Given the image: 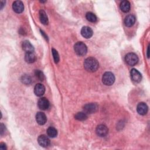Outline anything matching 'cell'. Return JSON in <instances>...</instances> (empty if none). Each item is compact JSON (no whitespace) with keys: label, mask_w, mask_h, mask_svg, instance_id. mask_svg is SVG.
<instances>
[{"label":"cell","mask_w":150,"mask_h":150,"mask_svg":"<svg viewBox=\"0 0 150 150\" xmlns=\"http://www.w3.org/2000/svg\"><path fill=\"white\" fill-rule=\"evenodd\" d=\"M98 109V105L96 103H88L86 104L84 107L83 110L86 113L91 114L95 112Z\"/></svg>","instance_id":"5"},{"label":"cell","mask_w":150,"mask_h":150,"mask_svg":"<svg viewBox=\"0 0 150 150\" xmlns=\"http://www.w3.org/2000/svg\"><path fill=\"white\" fill-rule=\"evenodd\" d=\"M74 117L79 121H84L87 118V115L85 112H78L75 115Z\"/></svg>","instance_id":"21"},{"label":"cell","mask_w":150,"mask_h":150,"mask_svg":"<svg viewBox=\"0 0 150 150\" xmlns=\"http://www.w3.org/2000/svg\"><path fill=\"white\" fill-rule=\"evenodd\" d=\"M45 92V86L40 84L38 83L36 84L34 88V93L38 96H42L44 94Z\"/></svg>","instance_id":"13"},{"label":"cell","mask_w":150,"mask_h":150,"mask_svg":"<svg viewBox=\"0 0 150 150\" xmlns=\"http://www.w3.org/2000/svg\"><path fill=\"white\" fill-rule=\"evenodd\" d=\"M135 17L133 15H127L124 20L125 25L127 27H131L135 23Z\"/></svg>","instance_id":"15"},{"label":"cell","mask_w":150,"mask_h":150,"mask_svg":"<svg viewBox=\"0 0 150 150\" xmlns=\"http://www.w3.org/2000/svg\"><path fill=\"white\" fill-rule=\"evenodd\" d=\"M25 60L28 63H33L36 60V56L33 52H26L25 56Z\"/></svg>","instance_id":"18"},{"label":"cell","mask_w":150,"mask_h":150,"mask_svg":"<svg viewBox=\"0 0 150 150\" xmlns=\"http://www.w3.org/2000/svg\"><path fill=\"white\" fill-rule=\"evenodd\" d=\"M47 134L49 137L54 138L56 137L57 134V131L56 129L53 127H50L47 129Z\"/></svg>","instance_id":"20"},{"label":"cell","mask_w":150,"mask_h":150,"mask_svg":"<svg viewBox=\"0 0 150 150\" xmlns=\"http://www.w3.org/2000/svg\"><path fill=\"white\" fill-rule=\"evenodd\" d=\"M4 128H5V126L3 124H1V127H0V128H1V134L2 135L3 132L5 131V129H4Z\"/></svg>","instance_id":"27"},{"label":"cell","mask_w":150,"mask_h":150,"mask_svg":"<svg viewBox=\"0 0 150 150\" xmlns=\"http://www.w3.org/2000/svg\"><path fill=\"white\" fill-rule=\"evenodd\" d=\"M22 81L25 84H29L31 82V79L29 76H23L22 77Z\"/></svg>","instance_id":"25"},{"label":"cell","mask_w":150,"mask_h":150,"mask_svg":"<svg viewBox=\"0 0 150 150\" xmlns=\"http://www.w3.org/2000/svg\"><path fill=\"white\" fill-rule=\"evenodd\" d=\"M130 75H131V80L135 82V83H139L141 81L142 79V75L139 73L138 70H137L135 69H131L130 71Z\"/></svg>","instance_id":"6"},{"label":"cell","mask_w":150,"mask_h":150,"mask_svg":"<svg viewBox=\"0 0 150 150\" xmlns=\"http://www.w3.org/2000/svg\"><path fill=\"white\" fill-rule=\"evenodd\" d=\"M96 132L97 135L100 137H105L108 132V129L105 125L100 124L97 127Z\"/></svg>","instance_id":"7"},{"label":"cell","mask_w":150,"mask_h":150,"mask_svg":"<svg viewBox=\"0 0 150 150\" xmlns=\"http://www.w3.org/2000/svg\"><path fill=\"white\" fill-rule=\"evenodd\" d=\"M52 55H53L54 62L56 63H57L59 61V55L57 50H55L54 49H52Z\"/></svg>","instance_id":"23"},{"label":"cell","mask_w":150,"mask_h":150,"mask_svg":"<svg viewBox=\"0 0 150 150\" xmlns=\"http://www.w3.org/2000/svg\"><path fill=\"white\" fill-rule=\"evenodd\" d=\"M99 67L98 61L94 57H87L84 62V69L89 72L96 71Z\"/></svg>","instance_id":"1"},{"label":"cell","mask_w":150,"mask_h":150,"mask_svg":"<svg viewBox=\"0 0 150 150\" xmlns=\"http://www.w3.org/2000/svg\"><path fill=\"white\" fill-rule=\"evenodd\" d=\"M115 81V77L112 73L110 71H107L104 73L102 77L103 83L106 86L112 85Z\"/></svg>","instance_id":"3"},{"label":"cell","mask_w":150,"mask_h":150,"mask_svg":"<svg viewBox=\"0 0 150 150\" xmlns=\"http://www.w3.org/2000/svg\"><path fill=\"white\" fill-rule=\"evenodd\" d=\"M39 19L42 23L43 25H47L48 23V18L46 12L43 10L39 11Z\"/></svg>","instance_id":"19"},{"label":"cell","mask_w":150,"mask_h":150,"mask_svg":"<svg viewBox=\"0 0 150 150\" xmlns=\"http://www.w3.org/2000/svg\"><path fill=\"white\" fill-rule=\"evenodd\" d=\"M120 9L124 12H128L130 10V3L128 1H122L120 5Z\"/></svg>","instance_id":"16"},{"label":"cell","mask_w":150,"mask_h":150,"mask_svg":"<svg viewBox=\"0 0 150 150\" xmlns=\"http://www.w3.org/2000/svg\"><path fill=\"white\" fill-rule=\"evenodd\" d=\"M22 48L26 52H33L34 50L33 46L28 40H25L23 42Z\"/></svg>","instance_id":"17"},{"label":"cell","mask_w":150,"mask_h":150,"mask_svg":"<svg viewBox=\"0 0 150 150\" xmlns=\"http://www.w3.org/2000/svg\"><path fill=\"white\" fill-rule=\"evenodd\" d=\"M81 34L84 38L86 39H88L93 36V30L90 27L84 26L82 28L81 30Z\"/></svg>","instance_id":"12"},{"label":"cell","mask_w":150,"mask_h":150,"mask_svg":"<svg viewBox=\"0 0 150 150\" xmlns=\"http://www.w3.org/2000/svg\"><path fill=\"white\" fill-rule=\"evenodd\" d=\"M38 142L39 144L42 147H47L50 145V139L45 135H40L38 138Z\"/></svg>","instance_id":"8"},{"label":"cell","mask_w":150,"mask_h":150,"mask_svg":"<svg viewBox=\"0 0 150 150\" xmlns=\"http://www.w3.org/2000/svg\"><path fill=\"white\" fill-rule=\"evenodd\" d=\"M12 8L16 13H21L24 9V5L22 2L20 1H15L12 5Z\"/></svg>","instance_id":"10"},{"label":"cell","mask_w":150,"mask_h":150,"mask_svg":"<svg viewBox=\"0 0 150 150\" xmlns=\"http://www.w3.org/2000/svg\"><path fill=\"white\" fill-rule=\"evenodd\" d=\"M137 110L139 114L144 115L147 113L148 108L147 105L145 103L141 102L138 104L137 107Z\"/></svg>","instance_id":"11"},{"label":"cell","mask_w":150,"mask_h":150,"mask_svg":"<svg viewBox=\"0 0 150 150\" xmlns=\"http://www.w3.org/2000/svg\"><path fill=\"white\" fill-rule=\"evenodd\" d=\"M74 50L76 53L79 56H83L87 51V46L82 42H77L74 46Z\"/></svg>","instance_id":"2"},{"label":"cell","mask_w":150,"mask_h":150,"mask_svg":"<svg viewBox=\"0 0 150 150\" xmlns=\"http://www.w3.org/2000/svg\"><path fill=\"white\" fill-rule=\"evenodd\" d=\"M36 120L39 125H43L46 122V116L43 112H38L36 115Z\"/></svg>","instance_id":"14"},{"label":"cell","mask_w":150,"mask_h":150,"mask_svg":"<svg viewBox=\"0 0 150 150\" xmlns=\"http://www.w3.org/2000/svg\"><path fill=\"white\" fill-rule=\"evenodd\" d=\"M0 149L1 150H5V149H6V145L5 143L4 142H1L0 144Z\"/></svg>","instance_id":"26"},{"label":"cell","mask_w":150,"mask_h":150,"mask_svg":"<svg viewBox=\"0 0 150 150\" xmlns=\"http://www.w3.org/2000/svg\"><path fill=\"white\" fill-rule=\"evenodd\" d=\"M5 2L4 1H1V9H2L3 8V6H4Z\"/></svg>","instance_id":"28"},{"label":"cell","mask_w":150,"mask_h":150,"mask_svg":"<svg viewBox=\"0 0 150 150\" xmlns=\"http://www.w3.org/2000/svg\"><path fill=\"white\" fill-rule=\"evenodd\" d=\"M86 18L87 21L91 22H96L97 21V17L92 12H88L86 13Z\"/></svg>","instance_id":"22"},{"label":"cell","mask_w":150,"mask_h":150,"mask_svg":"<svg viewBox=\"0 0 150 150\" xmlns=\"http://www.w3.org/2000/svg\"><path fill=\"white\" fill-rule=\"evenodd\" d=\"M35 75L37 77V78L39 79L41 81H42L45 79V76H44L43 73L39 70H37L35 71Z\"/></svg>","instance_id":"24"},{"label":"cell","mask_w":150,"mask_h":150,"mask_svg":"<svg viewBox=\"0 0 150 150\" xmlns=\"http://www.w3.org/2000/svg\"><path fill=\"white\" fill-rule=\"evenodd\" d=\"M38 105L40 110H46L49 108L50 103L47 98L45 97H42L39 100L38 102Z\"/></svg>","instance_id":"9"},{"label":"cell","mask_w":150,"mask_h":150,"mask_svg":"<svg viewBox=\"0 0 150 150\" xmlns=\"http://www.w3.org/2000/svg\"><path fill=\"white\" fill-rule=\"evenodd\" d=\"M125 61L129 66H134L138 62V57L134 53H129L125 56Z\"/></svg>","instance_id":"4"},{"label":"cell","mask_w":150,"mask_h":150,"mask_svg":"<svg viewBox=\"0 0 150 150\" xmlns=\"http://www.w3.org/2000/svg\"><path fill=\"white\" fill-rule=\"evenodd\" d=\"M147 57H149V46H148V48H147Z\"/></svg>","instance_id":"29"}]
</instances>
